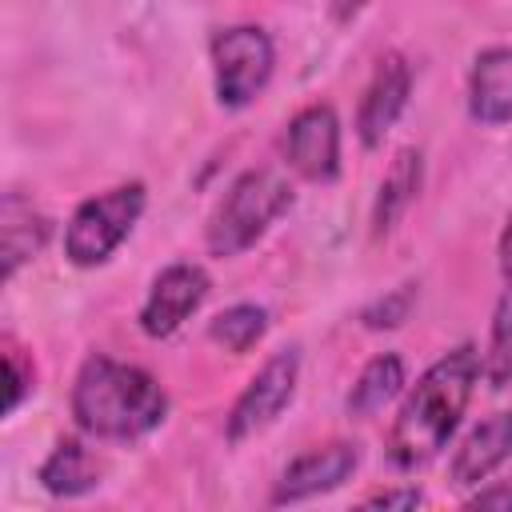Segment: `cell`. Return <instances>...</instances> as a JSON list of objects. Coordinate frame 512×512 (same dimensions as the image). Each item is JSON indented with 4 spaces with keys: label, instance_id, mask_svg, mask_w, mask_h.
Listing matches in <instances>:
<instances>
[{
    "label": "cell",
    "instance_id": "cell-1",
    "mask_svg": "<svg viewBox=\"0 0 512 512\" xmlns=\"http://www.w3.org/2000/svg\"><path fill=\"white\" fill-rule=\"evenodd\" d=\"M476 380H480V352L472 344H460V348L444 352L412 384V392L400 404L392 432H388V460L400 472H416L444 452V444L452 440V432L472 400Z\"/></svg>",
    "mask_w": 512,
    "mask_h": 512
},
{
    "label": "cell",
    "instance_id": "cell-2",
    "mask_svg": "<svg viewBox=\"0 0 512 512\" xmlns=\"http://www.w3.org/2000/svg\"><path fill=\"white\" fill-rule=\"evenodd\" d=\"M168 416V392L136 364L92 352L72 380V420L92 440H140Z\"/></svg>",
    "mask_w": 512,
    "mask_h": 512
},
{
    "label": "cell",
    "instance_id": "cell-3",
    "mask_svg": "<svg viewBox=\"0 0 512 512\" xmlns=\"http://www.w3.org/2000/svg\"><path fill=\"white\" fill-rule=\"evenodd\" d=\"M292 208V184L272 172V168H248L240 172L228 192L216 200L208 228H204V244L212 256L228 260L248 252L284 212Z\"/></svg>",
    "mask_w": 512,
    "mask_h": 512
},
{
    "label": "cell",
    "instance_id": "cell-4",
    "mask_svg": "<svg viewBox=\"0 0 512 512\" xmlns=\"http://www.w3.org/2000/svg\"><path fill=\"white\" fill-rule=\"evenodd\" d=\"M144 204H148V192L140 180L116 184L108 192L80 200L76 212L68 216V228H64V256L76 268L104 264L136 228V220L144 216Z\"/></svg>",
    "mask_w": 512,
    "mask_h": 512
},
{
    "label": "cell",
    "instance_id": "cell-5",
    "mask_svg": "<svg viewBox=\"0 0 512 512\" xmlns=\"http://www.w3.org/2000/svg\"><path fill=\"white\" fill-rule=\"evenodd\" d=\"M212 52V76H216V100L224 108H244L256 100V92H264L272 64H276V48L272 36L256 24H232L220 28L208 44Z\"/></svg>",
    "mask_w": 512,
    "mask_h": 512
},
{
    "label": "cell",
    "instance_id": "cell-6",
    "mask_svg": "<svg viewBox=\"0 0 512 512\" xmlns=\"http://www.w3.org/2000/svg\"><path fill=\"white\" fill-rule=\"evenodd\" d=\"M296 376H300V352L296 348H280L272 352L260 372L248 380V388L236 396L232 412H228V440L240 444L256 432H264L296 396Z\"/></svg>",
    "mask_w": 512,
    "mask_h": 512
},
{
    "label": "cell",
    "instance_id": "cell-7",
    "mask_svg": "<svg viewBox=\"0 0 512 512\" xmlns=\"http://www.w3.org/2000/svg\"><path fill=\"white\" fill-rule=\"evenodd\" d=\"M288 168L312 184H332L340 176V120L332 104L300 108L284 128Z\"/></svg>",
    "mask_w": 512,
    "mask_h": 512
},
{
    "label": "cell",
    "instance_id": "cell-8",
    "mask_svg": "<svg viewBox=\"0 0 512 512\" xmlns=\"http://www.w3.org/2000/svg\"><path fill=\"white\" fill-rule=\"evenodd\" d=\"M204 296H208V272L200 264H192V260L168 264L152 280V288H148V296L140 304V328H144V336L168 340L204 304Z\"/></svg>",
    "mask_w": 512,
    "mask_h": 512
},
{
    "label": "cell",
    "instance_id": "cell-9",
    "mask_svg": "<svg viewBox=\"0 0 512 512\" xmlns=\"http://www.w3.org/2000/svg\"><path fill=\"white\" fill-rule=\"evenodd\" d=\"M408 96H412V68L404 56L388 52L380 56L364 96H360V108H356V136L364 148H380L384 136L392 132V124L400 120V112L408 108Z\"/></svg>",
    "mask_w": 512,
    "mask_h": 512
},
{
    "label": "cell",
    "instance_id": "cell-10",
    "mask_svg": "<svg viewBox=\"0 0 512 512\" xmlns=\"http://www.w3.org/2000/svg\"><path fill=\"white\" fill-rule=\"evenodd\" d=\"M360 464V452L356 444H324V448H308L300 452L276 480L272 488V504H300V500H312V496H324L332 488H340Z\"/></svg>",
    "mask_w": 512,
    "mask_h": 512
},
{
    "label": "cell",
    "instance_id": "cell-11",
    "mask_svg": "<svg viewBox=\"0 0 512 512\" xmlns=\"http://www.w3.org/2000/svg\"><path fill=\"white\" fill-rule=\"evenodd\" d=\"M468 116L484 128L512 120V44L484 48L468 72Z\"/></svg>",
    "mask_w": 512,
    "mask_h": 512
},
{
    "label": "cell",
    "instance_id": "cell-12",
    "mask_svg": "<svg viewBox=\"0 0 512 512\" xmlns=\"http://www.w3.org/2000/svg\"><path fill=\"white\" fill-rule=\"evenodd\" d=\"M508 456H512V412H492L484 424H476L464 436V444L456 448V456L448 464V476H452V484H480Z\"/></svg>",
    "mask_w": 512,
    "mask_h": 512
},
{
    "label": "cell",
    "instance_id": "cell-13",
    "mask_svg": "<svg viewBox=\"0 0 512 512\" xmlns=\"http://www.w3.org/2000/svg\"><path fill=\"white\" fill-rule=\"evenodd\" d=\"M48 240V216L32 208L20 192H4L0 200V252H4V280L16 276L24 260H32Z\"/></svg>",
    "mask_w": 512,
    "mask_h": 512
},
{
    "label": "cell",
    "instance_id": "cell-14",
    "mask_svg": "<svg viewBox=\"0 0 512 512\" xmlns=\"http://www.w3.org/2000/svg\"><path fill=\"white\" fill-rule=\"evenodd\" d=\"M420 180H424V156L416 148H400L380 180V192H376V204H372V236H388L400 216L412 208L416 192H420Z\"/></svg>",
    "mask_w": 512,
    "mask_h": 512
},
{
    "label": "cell",
    "instance_id": "cell-15",
    "mask_svg": "<svg viewBox=\"0 0 512 512\" xmlns=\"http://www.w3.org/2000/svg\"><path fill=\"white\" fill-rule=\"evenodd\" d=\"M36 480L52 496H84V492H92L100 484V464L84 448V440L64 436V440H56V448L48 452V460L40 464Z\"/></svg>",
    "mask_w": 512,
    "mask_h": 512
},
{
    "label": "cell",
    "instance_id": "cell-16",
    "mask_svg": "<svg viewBox=\"0 0 512 512\" xmlns=\"http://www.w3.org/2000/svg\"><path fill=\"white\" fill-rule=\"evenodd\" d=\"M400 388H404V360H400L396 352H380V356H372V360L360 368V376H356V384H352L344 408H348V416L368 420V416H376L388 400H396Z\"/></svg>",
    "mask_w": 512,
    "mask_h": 512
},
{
    "label": "cell",
    "instance_id": "cell-17",
    "mask_svg": "<svg viewBox=\"0 0 512 512\" xmlns=\"http://www.w3.org/2000/svg\"><path fill=\"white\" fill-rule=\"evenodd\" d=\"M264 332H268V312L260 304H232L208 320V336L232 356L248 352Z\"/></svg>",
    "mask_w": 512,
    "mask_h": 512
},
{
    "label": "cell",
    "instance_id": "cell-18",
    "mask_svg": "<svg viewBox=\"0 0 512 512\" xmlns=\"http://www.w3.org/2000/svg\"><path fill=\"white\" fill-rule=\"evenodd\" d=\"M480 376L492 388H504L512 380V284L492 312V336H488V348L480 360Z\"/></svg>",
    "mask_w": 512,
    "mask_h": 512
},
{
    "label": "cell",
    "instance_id": "cell-19",
    "mask_svg": "<svg viewBox=\"0 0 512 512\" xmlns=\"http://www.w3.org/2000/svg\"><path fill=\"white\" fill-rule=\"evenodd\" d=\"M412 296H416V292H412V284H404L400 292H392L388 300H380L376 308H368V312H364V324H368V328H396V324L408 316Z\"/></svg>",
    "mask_w": 512,
    "mask_h": 512
},
{
    "label": "cell",
    "instance_id": "cell-20",
    "mask_svg": "<svg viewBox=\"0 0 512 512\" xmlns=\"http://www.w3.org/2000/svg\"><path fill=\"white\" fill-rule=\"evenodd\" d=\"M4 368H8V412H16L20 400H24L28 388H32V368H24V356H20L16 344H8V352H4Z\"/></svg>",
    "mask_w": 512,
    "mask_h": 512
},
{
    "label": "cell",
    "instance_id": "cell-21",
    "mask_svg": "<svg viewBox=\"0 0 512 512\" xmlns=\"http://www.w3.org/2000/svg\"><path fill=\"white\" fill-rule=\"evenodd\" d=\"M416 504H424L420 488H384L364 500V508H416Z\"/></svg>",
    "mask_w": 512,
    "mask_h": 512
},
{
    "label": "cell",
    "instance_id": "cell-22",
    "mask_svg": "<svg viewBox=\"0 0 512 512\" xmlns=\"http://www.w3.org/2000/svg\"><path fill=\"white\" fill-rule=\"evenodd\" d=\"M468 508H504V512H512V484L480 488V492L468 500Z\"/></svg>",
    "mask_w": 512,
    "mask_h": 512
},
{
    "label": "cell",
    "instance_id": "cell-23",
    "mask_svg": "<svg viewBox=\"0 0 512 512\" xmlns=\"http://www.w3.org/2000/svg\"><path fill=\"white\" fill-rule=\"evenodd\" d=\"M368 4H372V0H324V8H328V16H332V24H352Z\"/></svg>",
    "mask_w": 512,
    "mask_h": 512
},
{
    "label": "cell",
    "instance_id": "cell-24",
    "mask_svg": "<svg viewBox=\"0 0 512 512\" xmlns=\"http://www.w3.org/2000/svg\"><path fill=\"white\" fill-rule=\"evenodd\" d=\"M500 268L512 276V216H508V224L500 232Z\"/></svg>",
    "mask_w": 512,
    "mask_h": 512
}]
</instances>
